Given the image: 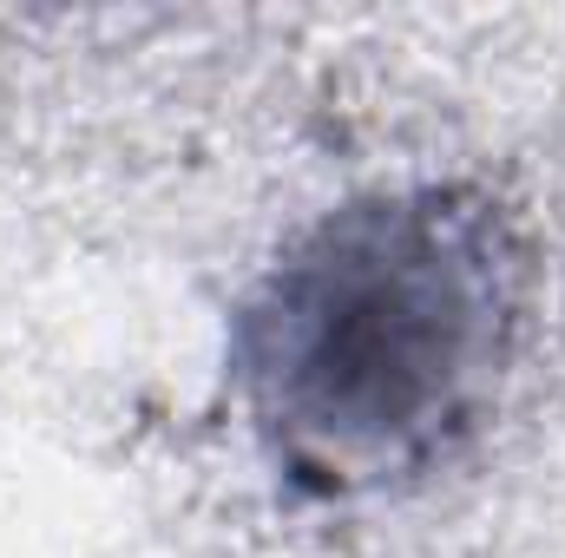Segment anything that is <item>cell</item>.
Listing matches in <instances>:
<instances>
[{"mask_svg":"<svg viewBox=\"0 0 565 558\" xmlns=\"http://www.w3.org/2000/svg\"><path fill=\"white\" fill-rule=\"evenodd\" d=\"M480 296L434 230L388 224L282 289V322L264 375L289 427L342 453H382L440 415L473 355Z\"/></svg>","mask_w":565,"mask_h":558,"instance_id":"1","label":"cell"}]
</instances>
